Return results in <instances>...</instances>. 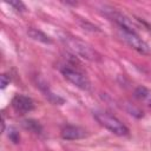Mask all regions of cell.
Returning <instances> with one entry per match:
<instances>
[{
    "label": "cell",
    "instance_id": "9c48e42d",
    "mask_svg": "<svg viewBox=\"0 0 151 151\" xmlns=\"http://www.w3.org/2000/svg\"><path fill=\"white\" fill-rule=\"evenodd\" d=\"M28 35L34 40H38V41H41V42H45V44H51L52 42L50 37H47L45 33H42L41 31H39L37 28H29L28 29Z\"/></svg>",
    "mask_w": 151,
    "mask_h": 151
},
{
    "label": "cell",
    "instance_id": "7c38bea8",
    "mask_svg": "<svg viewBox=\"0 0 151 151\" xmlns=\"http://www.w3.org/2000/svg\"><path fill=\"white\" fill-rule=\"evenodd\" d=\"M8 84H9V78H7L6 74H2L1 76V88H5Z\"/></svg>",
    "mask_w": 151,
    "mask_h": 151
},
{
    "label": "cell",
    "instance_id": "3957f363",
    "mask_svg": "<svg viewBox=\"0 0 151 151\" xmlns=\"http://www.w3.org/2000/svg\"><path fill=\"white\" fill-rule=\"evenodd\" d=\"M61 73H63V76H64L70 83H72L74 86H77V87H79V88H81V90H86V91L90 90V87H91L90 80H88V78L85 76V73H83L80 70L66 65V66H64V67L61 68Z\"/></svg>",
    "mask_w": 151,
    "mask_h": 151
},
{
    "label": "cell",
    "instance_id": "8992f818",
    "mask_svg": "<svg viewBox=\"0 0 151 151\" xmlns=\"http://www.w3.org/2000/svg\"><path fill=\"white\" fill-rule=\"evenodd\" d=\"M86 136V131L79 126H66L61 131V137L66 140H76L84 138Z\"/></svg>",
    "mask_w": 151,
    "mask_h": 151
},
{
    "label": "cell",
    "instance_id": "52a82bcc",
    "mask_svg": "<svg viewBox=\"0 0 151 151\" xmlns=\"http://www.w3.org/2000/svg\"><path fill=\"white\" fill-rule=\"evenodd\" d=\"M111 18L112 20L118 25L119 28H123V29H127V31H132V32H136V27L134 25L132 24V21L124 14L119 13V12H111Z\"/></svg>",
    "mask_w": 151,
    "mask_h": 151
},
{
    "label": "cell",
    "instance_id": "7a4b0ae2",
    "mask_svg": "<svg viewBox=\"0 0 151 151\" xmlns=\"http://www.w3.org/2000/svg\"><path fill=\"white\" fill-rule=\"evenodd\" d=\"M63 41L77 55H79L84 59H87V60H92V61L99 60L98 53L85 41H83L78 38H74V37H65V38H63Z\"/></svg>",
    "mask_w": 151,
    "mask_h": 151
},
{
    "label": "cell",
    "instance_id": "6da1fadb",
    "mask_svg": "<svg viewBox=\"0 0 151 151\" xmlns=\"http://www.w3.org/2000/svg\"><path fill=\"white\" fill-rule=\"evenodd\" d=\"M93 117L96 118V120L100 125L106 127L112 133H114L117 136H126V134H129V129L126 127V125L124 123H122L113 114H111V113H109L106 111L97 110V111H93Z\"/></svg>",
    "mask_w": 151,
    "mask_h": 151
},
{
    "label": "cell",
    "instance_id": "30bf717a",
    "mask_svg": "<svg viewBox=\"0 0 151 151\" xmlns=\"http://www.w3.org/2000/svg\"><path fill=\"white\" fill-rule=\"evenodd\" d=\"M24 125H25L26 129H28V130H31V131H33L35 133H40L41 132V126L38 124V122H34V120L29 119V120H25Z\"/></svg>",
    "mask_w": 151,
    "mask_h": 151
},
{
    "label": "cell",
    "instance_id": "8fae6325",
    "mask_svg": "<svg viewBox=\"0 0 151 151\" xmlns=\"http://www.w3.org/2000/svg\"><path fill=\"white\" fill-rule=\"evenodd\" d=\"M9 6H12V7H14V9L15 11H19V12H24L25 9H26V6L21 2V1H9V2H7Z\"/></svg>",
    "mask_w": 151,
    "mask_h": 151
},
{
    "label": "cell",
    "instance_id": "5b68a950",
    "mask_svg": "<svg viewBox=\"0 0 151 151\" xmlns=\"http://www.w3.org/2000/svg\"><path fill=\"white\" fill-rule=\"evenodd\" d=\"M12 106L15 110V112L25 114L34 109V103L29 97H26L22 94H17L12 99Z\"/></svg>",
    "mask_w": 151,
    "mask_h": 151
},
{
    "label": "cell",
    "instance_id": "ba28073f",
    "mask_svg": "<svg viewBox=\"0 0 151 151\" xmlns=\"http://www.w3.org/2000/svg\"><path fill=\"white\" fill-rule=\"evenodd\" d=\"M134 96H136L142 103H144L147 107L151 109V90L140 86V87H138V88L134 91Z\"/></svg>",
    "mask_w": 151,
    "mask_h": 151
},
{
    "label": "cell",
    "instance_id": "277c9868",
    "mask_svg": "<svg viewBox=\"0 0 151 151\" xmlns=\"http://www.w3.org/2000/svg\"><path fill=\"white\" fill-rule=\"evenodd\" d=\"M119 37H120L129 46H131L133 50H136L137 52H139V53H142V54H146V53L150 52L147 44H146L136 32L119 28Z\"/></svg>",
    "mask_w": 151,
    "mask_h": 151
}]
</instances>
